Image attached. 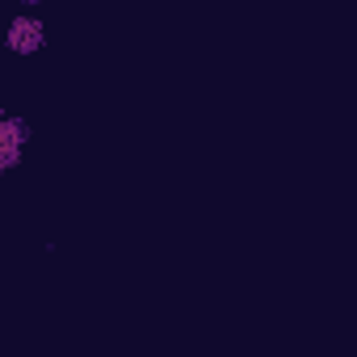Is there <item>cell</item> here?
<instances>
[{
  "label": "cell",
  "mask_w": 357,
  "mask_h": 357,
  "mask_svg": "<svg viewBox=\"0 0 357 357\" xmlns=\"http://www.w3.org/2000/svg\"><path fill=\"white\" fill-rule=\"evenodd\" d=\"M38 43H43V26H38V22H13L9 47H17V51H30V47H38Z\"/></svg>",
  "instance_id": "6da1fadb"
},
{
  "label": "cell",
  "mask_w": 357,
  "mask_h": 357,
  "mask_svg": "<svg viewBox=\"0 0 357 357\" xmlns=\"http://www.w3.org/2000/svg\"><path fill=\"white\" fill-rule=\"evenodd\" d=\"M17 147H22V122H5V164H13L17 160Z\"/></svg>",
  "instance_id": "7a4b0ae2"
}]
</instances>
